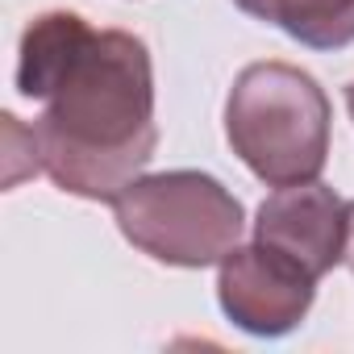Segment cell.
I'll list each match as a JSON object with an SVG mask.
<instances>
[{"label":"cell","instance_id":"cell-1","mask_svg":"<svg viewBox=\"0 0 354 354\" xmlns=\"http://www.w3.org/2000/svg\"><path fill=\"white\" fill-rule=\"evenodd\" d=\"M34 142L42 171L63 192L113 205L158 146L146 42L88 26L42 92Z\"/></svg>","mask_w":354,"mask_h":354},{"label":"cell","instance_id":"cell-6","mask_svg":"<svg viewBox=\"0 0 354 354\" xmlns=\"http://www.w3.org/2000/svg\"><path fill=\"white\" fill-rule=\"evenodd\" d=\"M234 5L313 50H342L354 42V0H234Z\"/></svg>","mask_w":354,"mask_h":354},{"label":"cell","instance_id":"cell-3","mask_svg":"<svg viewBox=\"0 0 354 354\" xmlns=\"http://www.w3.org/2000/svg\"><path fill=\"white\" fill-rule=\"evenodd\" d=\"M125 242L167 267H213L246 230L242 201L205 171H158L138 180L113 201Z\"/></svg>","mask_w":354,"mask_h":354},{"label":"cell","instance_id":"cell-2","mask_svg":"<svg viewBox=\"0 0 354 354\" xmlns=\"http://www.w3.org/2000/svg\"><path fill=\"white\" fill-rule=\"evenodd\" d=\"M225 138L267 188L308 184L329 158V96L292 63H250L225 96Z\"/></svg>","mask_w":354,"mask_h":354},{"label":"cell","instance_id":"cell-8","mask_svg":"<svg viewBox=\"0 0 354 354\" xmlns=\"http://www.w3.org/2000/svg\"><path fill=\"white\" fill-rule=\"evenodd\" d=\"M346 109H350V117H354V84L346 88Z\"/></svg>","mask_w":354,"mask_h":354},{"label":"cell","instance_id":"cell-4","mask_svg":"<svg viewBox=\"0 0 354 354\" xmlns=\"http://www.w3.org/2000/svg\"><path fill=\"white\" fill-rule=\"evenodd\" d=\"M317 296V279L292 263L288 254L250 242V246H234L221 263H217V300L221 313L254 333V337H283L292 333Z\"/></svg>","mask_w":354,"mask_h":354},{"label":"cell","instance_id":"cell-7","mask_svg":"<svg viewBox=\"0 0 354 354\" xmlns=\"http://www.w3.org/2000/svg\"><path fill=\"white\" fill-rule=\"evenodd\" d=\"M346 263L354 267V201H350V246H346Z\"/></svg>","mask_w":354,"mask_h":354},{"label":"cell","instance_id":"cell-5","mask_svg":"<svg viewBox=\"0 0 354 354\" xmlns=\"http://www.w3.org/2000/svg\"><path fill=\"white\" fill-rule=\"evenodd\" d=\"M254 242L288 254L300 263L313 279L329 275L346 263L350 246V201H342L333 188L308 180L275 188L254 217Z\"/></svg>","mask_w":354,"mask_h":354}]
</instances>
